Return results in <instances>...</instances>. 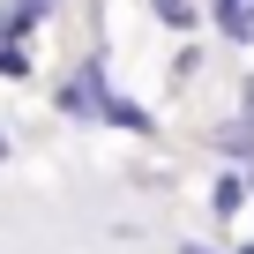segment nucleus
<instances>
[{"mask_svg": "<svg viewBox=\"0 0 254 254\" xmlns=\"http://www.w3.org/2000/svg\"><path fill=\"white\" fill-rule=\"evenodd\" d=\"M97 97H105V60H82V67L60 82V97H53V105H60L67 120H97Z\"/></svg>", "mask_w": 254, "mask_h": 254, "instance_id": "f257e3e1", "label": "nucleus"}, {"mask_svg": "<svg viewBox=\"0 0 254 254\" xmlns=\"http://www.w3.org/2000/svg\"><path fill=\"white\" fill-rule=\"evenodd\" d=\"M97 120H105V127H127V135H157V112L135 105V97H120L112 82H105V97H97Z\"/></svg>", "mask_w": 254, "mask_h": 254, "instance_id": "f03ea898", "label": "nucleus"}, {"mask_svg": "<svg viewBox=\"0 0 254 254\" xmlns=\"http://www.w3.org/2000/svg\"><path fill=\"white\" fill-rule=\"evenodd\" d=\"M209 150L232 165H254V112H232L224 127H209Z\"/></svg>", "mask_w": 254, "mask_h": 254, "instance_id": "7ed1b4c3", "label": "nucleus"}, {"mask_svg": "<svg viewBox=\"0 0 254 254\" xmlns=\"http://www.w3.org/2000/svg\"><path fill=\"white\" fill-rule=\"evenodd\" d=\"M209 209H217L224 224H232V217L247 209V165H224V172L209 180Z\"/></svg>", "mask_w": 254, "mask_h": 254, "instance_id": "20e7f679", "label": "nucleus"}, {"mask_svg": "<svg viewBox=\"0 0 254 254\" xmlns=\"http://www.w3.org/2000/svg\"><path fill=\"white\" fill-rule=\"evenodd\" d=\"M209 15H217L224 45H254V0H209Z\"/></svg>", "mask_w": 254, "mask_h": 254, "instance_id": "39448f33", "label": "nucleus"}, {"mask_svg": "<svg viewBox=\"0 0 254 254\" xmlns=\"http://www.w3.org/2000/svg\"><path fill=\"white\" fill-rule=\"evenodd\" d=\"M150 15H157L165 30H180V38H194V23H202V0H150Z\"/></svg>", "mask_w": 254, "mask_h": 254, "instance_id": "423d86ee", "label": "nucleus"}, {"mask_svg": "<svg viewBox=\"0 0 254 254\" xmlns=\"http://www.w3.org/2000/svg\"><path fill=\"white\" fill-rule=\"evenodd\" d=\"M0 75H8V82H23V75H30V53H23L15 38H0Z\"/></svg>", "mask_w": 254, "mask_h": 254, "instance_id": "0eeeda50", "label": "nucleus"}, {"mask_svg": "<svg viewBox=\"0 0 254 254\" xmlns=\"http://www.w3.org/2000/svg\"><path fill=\"white\" fill-rule=\"evenodd\" d=\"M202 75V45H187V53H172V82H194Z\"/></svg>", "mask_w": 254, "mask_h": 254, "instance_id": "6e6552de", "label": "nucleus"}, {"mask_svg": "<svg viewBox=\"0 0 254 254\" xmlns=\"http://www.w3.org/2000/svg\"><path fill=\"white\" fill-rule=\"evenodd\" d=\"M180 254H224V247H209V239H180Z\"/></svg>", "mask_w": 254, "mask_h": 254, "instance_id": "1a4fd4ad", "label": "nucleus"}, {"mask_svg": "<svg viewBox=\"0 0 254 254\" xmlns=\"http://www.w3.org/2000/svg\"><path fill=\"white\" fill-rule=\"evenodd\" d=\"M239 112H254V75H247V82H239Z\"/></svg>", "mask_w": 254, "mask_h": 254, "instance_id": "9d476101", "label": "nucleus"}, {"mask_svg": "<svg viewBox=\"0 0 254 254\" xmlns=\"http://www.w3.org/2000/svg\"><path fill=\"white\" fill-rule=\"evenodd\" d=\"M8 157H15V142H8V127H0V165H8Z\"/></svg>", "mask_w": 254, "mask_h": 254, "instance_id": "9b49d317", "label": "nucleus"}, {"mask_svg": "<svg viewBox=\"0 0 254 254\" xmlns=\"http://www.w3.org/2000/svg\"><path fill=\"white\" fill-rule=\"evenodd\" d=\"M239 254H254V239H239Z\"/></svg>", "mask_w": 254, "mask_h": 254, "instance_id": "f8f14e48", "label": "nucleus"}]
</instances>
